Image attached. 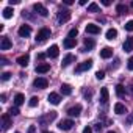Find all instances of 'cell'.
<instances>
[{"mask_svg": "<svg viewBox=\"0 0 133 133\" xmlns=\"http://www.w3.org/2000/svg\"><path fill=\"white\" fill-rule=\"evenodd\" d=\"M92 68V59H86V61H83V63H80L77 68H75V72L77 74H80V72H85V71H89Z\"/></svg>", "mask_w": 133, "mask_h": 133, "instance_id": "6da1fadb", "label": "cell"}, {"mask_svg": "<svg viewBox=\"0 0 133 133\" xmlns=\"http://www.w3.org/2000/svg\"><path fill=\"white\" fill-rule=\"evenodd\" d=\"M71 19V11L69 10H59L58 11V22L59 24H66Z\"/></svg>", "mask_w": 133, "mask_h": 133, "instance_id": "7a4b0ae2", "label": "cell"}, {"mask_svg": "<svg viewBox=\"0 0 133 133\" xmlns=\"http://www.w3.org/2000/svg\"><path fill=\"white\" fill-rule=\"evenodd\" d=\"M47 38H50V30L49 28H41L36 35V42H44Z\"/></svg>", "mask_w": 133, "mask_h": 133, "instance_id": "3957f363", "label": "cell"}, {"mask_svg": "<svg viewBox=\"0 0 133 133\" xmlns=\"http://www.w3.org/2000/svg\"><path fill=\"white\" fill-rule=\"evenodd\" d=\"M55 119H56V111H49L45 116L39 117V122H41L42 125H45L47 122H52V121H55Z\"/></svg>", "mask_w": 133, "mask_h": 133, "instance_id": "277c9868", "label": "cell"}, {"mask_svg": "<svg viewBox=\"0 0 133 133\" xmlns=\"http://www.w3.org/2000/svg\"><path fill=\"white\" fill-rule=\"evenodd\" d=\"M33 10H35L39 16H42V17H47V16H49V11H47V8H45L42 3H35V5H33Z\"/></svg>", "mask_w": 133, "mask_h": 133, "instance_id": "5b68a950", "label": "cell"}, {"mask_svg": "<svg viewBox=\"0 0 133 133\" xmlns=\"http://www.w3.org/2000/svg\"><path fill=\"white\" fill-rule=\"evenodd\" d=\"M33 86H35V88H39V89H44V88L49 86V82H47L45 78H42V77H38V78L33 82Z\"/></svg>", "mask_w": 133, "mask_h": 133, "instance_id": "8992f818", "label": "cell"}, {"mask_svg": "<svg viewBox=\"0 0 133 133\" xmlns=\"http://www.w3.org/2000/svg\"><path fill=\"white\" fill-rule=\"evenodd\" d=\"M58 127H59L61 130H64V131H68V130H71V128L74 127V121H71V119H66V121H61V122L58 124Z\"/></svg>", "mask_w": 133, "mask_h": 133, "instance_id": "52a82bcc", "label": "cell"}, {"mask_svg": "<svg viewBox=\"0 0 133 133\" xmlns=\"http://www.w3.org/2000/svg\"><path fill=\"white\" fill-rule=\"evenodd\" d=\"M80 113H82V105H75V107H71L68 110V114L71 117H77V116H80Z\"/></svg>", "mask_w": 133, "mask_h": 133, "instance_id": "ba28073f", "label": "cell"}, {"mask_svg": "<svg viewBox=\"0 0 133 133\" xmlns=\"http://www.w3.org/2000/svg\"><path fill=\"white\" fill-rule=\"evenodd\" d=\"M11 41H10V38L8 36H3L2 38V41H0V50H8V49H11Z\"/></svg>", "mask_w": 133, "mask_h": 133, "instance_id": "9c48e42d", "label": "cell"}, {"mask_svg": "<svg viewBox=\"0 0 133 133\" xmlns=\"http://www.w3.org/2000/svg\"><path fill=\"white\" fill-rule=\"evenodd\" d=\"M86 33H89V35H99L100 33V27L96 25V24H88L86 25Z\"/></svg>", "mask_w": 133, "mask_h": 133, "instance_id": "30bf717a", "label": "cell"}, {"mask_svg": "<svg viewBox=\"0 0 133 133\" xmlns=\"http://www.w3.org/2000/svg\"><path fill=\"white\" fill-rule=\"evenodd\" d=\"M58 55H59L58 45H50V47L47 49V56H49V58H56Z\"/></svg>", "mask_w": 133, "mask_h": 133, "instance_id": "8fae6325", "label": "cell"}, {"mask_svg": "<svg viewBox=\"0 0 133 133\" xmlns=\"http://www.w3.org/2000/svg\"><path fill=\"white\" fill-rule=\"evenodd\" d=\"M47 100H49L52 105H59L61 97H59V94H56V92H50V94H49V97H47Z\"/></svg>", "mask_w": 133, "mask_h": 133, "instance_id": "7c38bea8", "label": "cell"}, {"mask_svg": "<svg viewBox=\"0 0 133 133\" xmlns=\"http://www.w3.org/2000/svg\"><path fill=\"white\" fill-rule=\"evenodd\" d=\"M49 71H50V64L49 63H41V64L36 66V72L38 74H45Z\"/></svg>", "mask_w": 133, "mask_h": 133, "instance_id": "4fadbf2b", "label": "cell"}, {"mask_svg": "<svg viewBox=\"0 0 133 133\" xmlns=\"http://www.w3.org/2000/svg\"><path fill=\"white\" fill-rule=\"evenodd\" d=\"M111 56H113V49H111V47H103V49L100 50V58L108 59V58H111Z\"/></svg>", "mask_w": 133, "mask_h": 133, "instance_id": "5bb4252c", "label": "cell"}, {"mask_svg": "<svg viewBox=\"0 0 133 133\" xmlns=\"http://www.w3.org/2000/svg\"><path fill=\"white\" fill-rule=\"evenodd\" d=\"M19 35H21L22 38H28V36L31 35V28H30V25H22V27L19 28Z\"/></svg>", "mask_w": 133, "mask_h": 133, "instance_id": "9a60e30c", "label": "cell"}, {"mask_svg": "<svg viewBox=\"0 0 133 133\" xmlns=\"http://www.w3.org/2000/svg\"><path fill=\"white\" fill-rule=\"evenodd\" d=\"M122 49H124L125 52H131V50H133V36H128V38L125 39Z\"/></svg>", "mask_w": 133, "mask_h": 133, "instance_id": "2e32d148", "label": "cell"}, {"mask_svg": "<svg viewBox=\"0 0 133 133\" xmlns=\"http://www.w3.org/2000/svg\"><path fill=\"white\" fill-rule=\"evenodd\" d=\"M59 91H61L63 96H71V94H72V88H71V85H68V83H63L61 88H59Z\"/></svg>", "mask_w": 133, "mask_h": 133, "instance_id": "e0dca14e", "label": "cell"}, {"mask_svg": "<svg viewBox=\"0 0 133 133\" xmlns=\"http://www.w3.org/2000/svg\"><path fill=\"white\" fill-rule=\"evenodd\" d=\"M28 61H30V56H28V55H22V56L17 58V64L22 66V68H27V66H28Z\"/></svg>", "mask_w": 133, "mask_h": 133, "instance_id": "ac0fdd59", "label": "cell"}, {"mask_svg": "<svg viewBox=\"0 0 133 133\" xmlns=\"http://www.w3.org/2000/svg\"><path fill=\"white\" fill-rule=\"evenodd\" d=\"M114 113H116V114H124V113H127L125 105H124V103H121V102H117V103L114 105Z\"/></svg>", "mask_w": 133, "mask_h": 133, "instance_id": "d6986e66", "label": "cell"}, {"mask_svg": "<svg viewBox=\"0 0 133 133\" xmlns=\"http://www.w3.org/2000/svg\"><path fill=\"white\" fill-rule=\"evenodd\" d=\"M108 97H110L108 88H102V89H100V102H102V103H107V102H108Z\"/></svg>", "mask_w": 133, "mask_h": 133, "instance_id": "ffe728a7", "label": "cell"}, {"mask_svg": "<svg viewBox=\"0 0 133 133\" xmlns=\"http://www.w3.org/2000/svg\"><path fill=\"white\" fill-rule=\"evenodd\" d=\"M74 59H75V58H74V55H71V53H69V55H66V56L63 58V63H61V66H63V68H68V66H69V64H71Z\"/></svg>", "mask_w": 133, "mask_h": 133, "instance_id": "44dd1931", "label": "cell"}, {"mask_svg": "<svg viewBox=\"0 0 133 133\" xmlns=\"http://www.w3.org/2000/svg\"><path fill=\"white\" fill-rule=\"evenodd\" d=\"M105 36H107V39H108V41H113V39H116V38H117V30H116V28H110V30L107 31V35H105Z\"/></svg>", "mask_w": 133, "mask_h": 133, "instance_id": "7402d4cb", "label": "cell"}, {"mask_svg": "<svg viewBox=\"0 0 133 133\" xmlns=\"http://www.w3.org/2000/svg\"><path fill=\"white\" fill-rule=\"evenodd\" d=\"M2 13H3V17H5V19H11L13 14H14V10H13L11 6H6V8H3Z\"/></svg>", "mask_w": 133, "mask_h": 133, "instance_id": "603a6c76", "label": "cell"}, {"mask_svg": "<svg viewBox=\"0 0 133 133\" xmlns=\"http://www.w3.org/2000/svg\"><path fill=\"white\" fill-rule=\"evenodd\" d=\"M94 45H96V42H94V41H92L91 38H86V39H85V47H86V49H83L82 52H86V50H91V49H94Z\"/></svg>", "mask_w": 133, "mask_h": 133, "instance_id": "cb8c5ba5", "label": "cell"}, {"mask_svg": "<svg viewBox=\"0 0 133 133\" xmlns=\"http://www.w3.org/2000/svg\"><path fill=\"white\" fill-rule=\"evenodd\" d=\"M63 44H64V47H66V49H72V47H75V44H77V42H75V39H72V38H66Z\"/></svg>", "mask_w": 133, "mask_h": 133, "instance_id": "d4e9b609", "label": "cell"}, {"mask_svg": "<svg viewBox=\"0 0 133 133\" xmlns=\"http://www.w3.org/2000/svg\"><path fill=\"white\" fill-rule=\"evenodd\" d=\"M2 122H3V130H8L10 125H11V119H10V116H8V114H3V116H2Z\"/></svg>", "mask_w": 133, "mask_h": 133, "instance_id": "484cf974", "label": "cell"}, {"mask_svg": "<svg viewBox=\"0 0 133 133\" xmlns=\"http://www.w3.org/2000/svg\"><path fill=\"white\" fill-rule=\"evenodd\" d=\"M24 102H25V97H24V94H16V96H14V103H16V107L22 105Z\"/></svg>", "mask_w": 133, "mask_h": 133, "instance_id": "4316f807", "label": "cell"}, {"mask_svg": "<svg viewBox=\"0 0 133 133\" xmlns=\"http://www.w3.org/2000/svg\"><path fill=\"white\" fill-rule=\"evenodd\" d=\"M100 8H99V5L97 3H89L88 5V13H97Z\"/></svg>", "mask_w": 133, "mask_h": 133, "instance_id": "83f0119b", "label": "cell"}, {"mask_svg": "<svg viewBox=\"0 0 133 133\" xmlns=\"http://www.w3.org/2000/svg\"><path fill=\"white\" fill-rule=\"evenodd\" d=\"M116 94H117L119 97H124V96H125V88H124L122 85H117V86H116Z\"/></svg>", "mask_w": 133, "mask_h": 133, "instance_id": "f1b7e54d", "label": "cell"}, {"mask_svg": "<svg viewBox=\"0 0 133 133\" xmlns=\"http://www.w3.org/2000/svg\"><path fill=\"white\" fill-rule=\"evenodd\" d=\"M116 11H117V14H125V13H127V6L122 5V3H119V5L116 6Z\"/></svg>", "mask_w": 133, "mask_h": 133, "instance_id": "f546056e", "label": "cell"}, {"mask_svg": "<svg viewBox=\"0 0 133 133\" xmlns=\"http://www.w3.org/2000/svg\"><path fill=\"white\" fill-rule=\"evenodd\" d=\"M38 103H39V99H38L36 96H33V97L30 99V102H28V105H30V107H36Z\"/></svg>", "mask_w": 133, "mask_h": 133, "instance_id": "4dcf8cb0", "label": "cell"}, {"mask_svg": "<svg viewBox=\"0 0 133 133\" xmlns=\"http://www.w3.org/2000/svg\"><path fill=\"white\" fill-rule=\"evenodd\" d=\"M19 113H21V111H19L17 107H11V108H10V116H17Z\"/></svg>", "mask_w": 133, "mask_h": 133, "instance_id": "1f68e13d", "label": "cell"}, {"mask_svg": "<svg viewBox=\"0 0 133 133\" xmlns=\"http://www.w3.org/2000/svg\"><path fill=\"white\" fill-rule=\"evenodd\" d=\"M77 35H78V30H77V28H72V30L69 31V38H72V39H75Z\"/></svg>", "mask_w": 133, "mask_h": 133, "instance_id": "d6a6232c", "label": "cell"}, {"mask_svg": "<svg viewBox=\"0 0 133 133\" xmlns=\"http://www.w3.org/2000/svg\"><path fill=\"white\" fill-rule=\"evenodd\" d=\"M125 30H127V31H133V21H128V22L125 24Z\"/></svg>", "mask_w": 133, "mask_h": 133, "instance_id": "836d02e7", "label": "cell"}, {"mask_svg": "<svg viewBox=\"0 0 133 133\" xmlns=\"http://www.w3.org/2000/svg\"><path fill=\"white\" fill-rule=\"evenodd\" d=\"M96 78H97V80H103V78H105V72H103V71H99V72L96 74Z\"/></svg>", "mask_w": 133, "mask_h": 133, "instance_id": "e575fe53", "label": "cell"}, {"mask_svg": "<svg viewBox=\"0 0 133 133\" xmlns=\"http://www.w3.org/2000/svg\"><path fill=\"white\" fill-rule=\"evenodd\" d=\"M127 68H128L130 71H133V56L128 58V61H127Z\"/></svg>", "mask_w": 133, "mask_h": 133, "instance_id": "d590c367", "label": "cell"}, {"mask_svg": "<svg viewBox=\"0 0 133 133\" xmlns=\"http://www.w3.org/2000/svg\"><path fill=\"white\" fill-rule=\"evenodd\" d=\"M10 77H11V74H10V72H3V74H2V80H3V82L10 80Z\"/></svg>", "mask_w": 133, "mask_h": 133, "instance_id": "8d00e7d4", "label": "cell"}, {"mask_svg": "<svg viewBox=\"0 0 133 133\" xmlns=\"http://www.w3.org/2000/svg\"><path fill=\"white\" fill-rule=\"evenodd\" d=\"M85 97H86V99L89 100V99L92 97V91H91V89H89V91H85Z\"/></svg>", "mask_w": 133, "mask_h": 133, "instance_id": "74e56055", "label": "cell"}, {"mask_svg": "<svg viewBox=\"0 0 133 133\" xmlns=\"http://www.w3.org/2000/svg\"><path fill=\"white\" fill-rule=\"evenodd\" d=\"M35 131H36V127H35V125H30V127H28V131H27V133H35Z\"/></svg>", "mask_w": 133, "mask_h": 133, "instance_id": "f35d334b", "label": "cell"}, {"mask_svg": "<svg viewBox=\"0 0 133 133\" xmlns=\"http://www.w3.org/2000/svg\"><path fill=\"white\" fill-rule=\"evenodd\" d=\"M83 133H92V128L91 127H85L83 128Z\"/></svg>", "mask_w": 133, "mask_h": 133, "instance_id": "ab89813d", "label": "cell"}, {"mask_svg": "<svg viewBox=\"0 0 133 133\" xmlns=\"http://www.w3.org/2000/svg\"><path fill=\"white\" fill-rule=\"evenodd\" d=\"M102 5H105V6H110V5H111V2H110V0H102Z\"/></svg>", "mask_w": 133, "mask_h": 133, "instance_id": "60d3db41", "label": "cell"}, {"mask_svg": "<svg viewBox=\"0 0 133 133\" xmlns=\"http://www.w3.org/2000/svg\"><path fill=\"white\" fill-rule=\"evenodd\" d=\"M63 3H64V5H72L74 2H72V0H63Z\"/></svg>", "mask_w": 133, "mask_h": 133, "instance_id": "b9f144b4", "label": "cell"}, {"mask_svg": "<svg viewBox=\"0 0 133 133\" xmlns=\"http://www.w3.org/2000/svg\"><path fill=\"white\" fill-rule=\"evenodd\" d=\"M45 58V53H38V59H44Z\"/></svg>", "mask_w": 133, "mask_h": 133, "instance_id": "7bdbcfd3", "label": "cell"}, {"mask_svg": "<svg viewBox=\"0 0 133 133\" xmlns=\"http://www.w3.org/2000/svg\"><path fill=\"white\" fill-rule=\"evenodd\" d=\"M19 0H10V5H17Z\"/></svg>", "mask_w": 133, "mask_h": 133, "instance_id": "ee69618b", "label": "cell"}, {"mask_svg": "<svg viewBox=\"0 0 133 133\" xmlns=\"http://www.w3.org/2000/svg\"><path fill=\"white\" fill-rule=\"evenodd\" d=\"M2 64H3V66L8 64V59H6V58H2Z\"/></svg>", "mask_w": 133, "mask_h": 133, "instance_id": "f6af8a7d", "label": "cell"}, {"mask_svg": "<svg viewBox=\"0 0 133 133\" xmlns=\"http://www.w3.org/2000/svg\"><path fill=\"white\" fill-rule=\"evenodd\" d=\"M0 99H2V102H5V100H6V96H5V94H2V96H0Z\"/></svg>", "mask_w": 133, "mask_h": 133, "instance_id": "bcb514c9", "label": "cell"}, {"mask_svg": "<svg viewBox=\"0 0 133 133\" xmlns=\"http://www.w3.org/2000/svg\"><path fill=\"white\" fill-rule=\"evenodd\" d=\"M107 133H116V131H111V130H110V131H107Z\"/></svg>", "mask_w": 133, "mask_h": 133, "instance_id": "7dc6e473", "label": "cell"}, {"mask_svg": "<svg viewBox=\"0 0 133 133\" xmlns=\"http://www.w3.org/2000/svg\"><path fill=\"white\" fill-rule=\"evenodd\" d=\"M42 133H52V131H47V130H45V131H42Z\"/></svg>", "mask_w": 133, "mask_h": 133, "instance_id": "c3c4849f", "label": "cell"}, {"mask_svg": "<svg viewBox=\"0 0 133 133\" xmlns=\"http://www.w3.org/2000/svg\"><path fill=\"white\" fill-rule=\"evenodd\" d=\"M131 8H133V2H131Z\"/></svg>", "mask_w": 133, "mask_h": 133, "instance_id": "681fc988", "label": "cell"}, {"mask_svg": "<svg viewBox=\"0 0 133 133\" xmlns=\"http://www.w3.org/2000/svg\"><path fill=\"white\" fill-rule=\"evenodd\" d=\"M16 133H19V131H16Z\"/></svg>", "mask_w": 133, "mask_h": 133, "instance_id": "f907efd6", "label": "cell"}]
</instances>
